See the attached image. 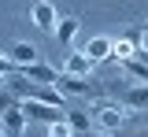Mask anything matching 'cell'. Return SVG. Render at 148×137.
Here are the masks:
<instances>
[{
    "label": "cell",
    "mask_w": 148,
    "mask_h": 137,
    "mask_svg": "<svg viewBox=\"0 0 148 137\" xmlns=\"http://www.w3.org/2000/svg\"><path fill=\"white\" fill-rule=\"evenodd\" d=\"M122 67H126L130 74L137 78V85H148V59H137V56H130V59H122Z\"/></svg>",
    "instance_id": "7c38bea8"
},
{
    "label": "cell",
    "mask_w": 148,
    "mask_h": 137,
    "mask_svg": "<svg viewBox=\"0 0 148 137\" xmlns=\"http://www.w3.org/2000/svg\"><path fill=\"white\" fill-rule=\"evenodd\" d=\"M126 104L130 108H148V85H133L126 93Z\"/></svg>",
    "instance_id": "5bb4252c"
},
{
    "label": "cell",
    "mask_w": 148,
    "mask_h": 137,
    "mask_svg": "<svg viewBox=\"0 0 148 137\" xmlns=\"http://www.w3.org/2000/svg\"><path fill=\"white\" fill-rule=\"evenodd\" d=\"M63 119H67V126H71V130H78V134H85V130L92 126L89 115H85V111H78V108H67V111H63Z\"/></svg>",
    "instance_id": "4fadbf2b"
},
{
    "label": "cell",
    "mask_w": 148,
    "mask_h": 137,
    "mask_svg": "<svg viewBox=\"0 0 148 137\" xmlns=\"http://www.w3.org/2000/svg\"><path fill=\"white\" fill-rule=\"evenodd\" d=\"M0 119H4V134H8V137H22V130H26V122H30V119L22 115V108H18V104H11V108H4V111H0Z\"/></svg>",
    "instance_id": "5b68a950"
},
{
    "label": "cell",
    "mask_w": 148,
    "mask_h": 137,
    "mask_svg": "<svg viewBox=\"0 0 148 137\" xmlns=\"http://www.w3.org/2000/svg\"><path fill=\"white\" fill-rule=\"evenodd\" d=\"M0 74H18V67H15L8 56H0Z\"/></svg>",
    "instance_id": "ac0fdd59"
},
{
    "label": "cell",
    "mask_w": 148,
    "mask_h": 137,
    "mask_svg": "<svg viewBox=\"0 0 148 137\" xmlns=\"http://www.w3.org/2000/svg\"><path fill=\"white\" fill-rule=\"evenodd\" d=\"M145 137H148V134H145Z\"/></svg>",
    "instance_id": "7402d4cb"
},
{
    "label": "cell",
    "mask_w": 148,
    "mask_h": 137,
    "mask_svg": "<svg viewBox=\"0 0 148 137\" xmlns=\"http://www.w3.org/2000/svg\"><path fill=\"white\" fill-rule=\"evenodd\" d=\"M15 89L26 100H41V104H48V108H63V93H59L56 85H26L22 78H15Z\"/></svg>",
    "instance_id": "6da1fadb"
},
{
    "label": "cell",
    "mask_w": 148,
    "mask_h": 137,
    "mask_svg": "<svg viewBox=\"0 0 148 137\" xmlns=\"http://www.w3.org/2000/svg\"><path fill=\"white\" fill-rule=\"evenodd\" d=\"M30 22H34L37 30H45V34H56V22H59V15H56V8L48 4V0H37L34 8H30Z\"/></svg>",
    "instance_id": "3957f363"
},
{
    "label": "cell",
    "mask_w": 148,
    "mask_h": 137,
    "mask_svg": "<svg viewBox=\"0 0 148 137\" xmlns=\"http://www.w3.org/2000/svg\"><path fill=\"white\" fill-rule=\"evenodd\" d=\"M96 122H100L104 130H122V126H126V111L115 108V104H100V108H96Z\"/></svg>",
    "instance_id": "8992f818"
},
{
    "label": "cell",
    "mask_w": 148,
    "mask_h": 137,
    "mask_svg": "<svg viewBox=\"0 0 148 137\" xmlns=\"http://www.w3.org/2000/svg\"><path fill=\"white\" fill-rule=\"evenodd\" d=\"M74 37H78V19H74V15H67V19L56 22V41H59L63 48H71Z\"/></svg>",
    "instance_id": "30bf717a"
},
{
    "label": "cell",
    "mask_w": 148,
    "mask_h": 137,
    "mask_svg": "<svg viewBox=\"0 0 148 137\" xmlns=\"http://www.w3.org/2000/svg\"><path fill=\"white\" fill-rule=\"evenodd\" d=\"M0 93H4V74H0Z\"/></svg>",
    "instance_id": "ffe728a7"
},
{
    "label": "cell",
    "mask_w": 148,
    "mask_h": 137,
    "mask_svg": "<svg viewBox=\"0 0 148 137\" xmlns=\"http://www.w3.org/2000/svg\"><path fill=\"white\" fill-rule=\"evenodd\" d=\"M18 108H22V115L30 119V122H45V126H52V122L63 119L59 108H48V104H41V100H22Z\"/></svg>",
    "instance_id": "7a4b0ae2"
},
{
    "label": "cell",
    "mask_w": 148,
    "mask_h": 137,
    "mask_svg": "<svg viewBox=\"0 0 148 137\" xmlns=\"http://www.w3.org/2000/svg\"><path fill=\"white\" fill-rule=\"evenodd\" d=\"M18 74L34 78L37 85H56V78H59V71H56V67H48V63H30V67H18Z\"/></svg>",
    "instance_id": "52a82bcc"
},
{
    "label": "cell",
    "mask_w": 148,
    "mask_h": 137,
    "mask_svg": "<svg viewBox=\"0 0 148 137\" xmlns=\"http://www.w3.org/2000/svg\"><path fill=\"white\" fill-rule=\"evenodd\" d=\"M56 89H59L63 97H92V93H96L85 78H71V74H59V78H56Z\"/></svg>",
    "instance_id": "277c9868"
},
{
    "label": "cell",
    "mask_w": 148,
    "mask_h": 137,
    "mask_svg": "<svg viewBox=\"0 0 148 137\" xmlns=\"http://www.w3.org/2000/svg\"><path fill=\"white\" fill-rule=\"evenodd\" d=\"M89 71H92V59L85 52H71L67 63H63V74H71V78H85Z\"/></svg>",
    "instance_id": "9c48e42d"
},
{
    "label": "cell",
    "mask_w": 148,
    "mask_h": 137,
    "mask_svg": "<svg viewBox=\"0 0 148 137\" xmlns=\"http://www.w3.org/2000/svg\"><path fill=\"white\" fill-rule=\"evenodd\" d=\"M0 137H8V134H4V119H0Z\"/></svg>",
    "instance_id": "d6986e66"
},
{
    "label": "cell",
    "mask_w": 148,
    "mask_h": 137,
    "mask_svg": "<svg viewBox=\"0 0 148 137\" xmlns=\"http://www.w3.org/2000/svg\"><path fill=\"white\" fill-rule=\"evenodd\" d=\"M145 59H148V41H145Z\"/></svg>",
    "instance_id": "44dd1931"
},
{
    "label": "cell",
    "mask_w": 148,
    "mask_h": 137,
    "mask_svg": "<svg viewBox=\"0 0 148 137\" xmlns=\"http://www.w3.org/2000/svg\"><path fill=\"white\" fill-rule=\"evenodd\" d=\"M4 56L11 59L15 67H30V63H37V48L30 45V41H18V45H11V48H8Z\"/></svg>",
    "instance_id": "ba28073f"
},
{
    "label": "cell",
    "mask_w": 148,
    "mask_h": 137,
    "mask_svg": "<svg viewBox=\"0 0 148 137\" xmlns=\"http://www.w3.org/2000/svg\"><path fill=\"white\" fill-rule=\"evenodd\" d=\"M126 41L133 48H145V34H141V30H126Z\"/></svg>",
    "instance_id": "e0dca14e"
},
{
    "label": "cell",
    "mask_w": 148,
    "mask_h": 137,
    "mask_svg": "<svg viewBox=\"0 0 148 137\" xmlns=\"http://www.w3.org/2000/svg\"><path fill=\"white\" fill-rule=\"evenodd\" d=\"M48 137H74V130L67 126V119H59V122H52V126H48Z\"/></svg>",
    "instance_id": "2e32d148"
},
{
    "label": "cell",
    "mask_w": 148,
    "mask_h": 137,
    "mask_svg": "<svg viewBox=\"0 0 148 137\" xmlns=\"http://www.w3.org/2000/svg\"><path fill=\"white\" fill-rule=\"evenodd\" d=\"M133 52H137V48H133V45H130L126 37H122V41H115V45H111V56H115V59H130Z\"/></svg>",
    "instance_id": "9a60e30c"
},
{
    "label": "cell",
    "mask_w": 148,
    "mask_h": 137,
    "mask_svg": "<svg viewBox=\"0 0 148 137\" xmlns=\"http://www.w3.org/2000/svg\"><path fill=\"white\" fill-rule=\"evenodd\" d=\"M111 45H115L111 37H92L89 45L82 48V52H85V56H89L92 63H100V59H111Z\"/></svg>",
    "instance_id": "8fae6325"
}]
</instances>
